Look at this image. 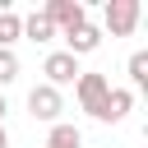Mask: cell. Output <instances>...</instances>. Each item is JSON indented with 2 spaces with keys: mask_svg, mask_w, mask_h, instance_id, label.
Instances as JSON below:
<instances>
[{
  "mask_svg": "<svg viewBox=\"0 0 148 148\" xmlns=\"http://www.w3.org/2000/svg\"><path fill=\"white\" fill-rule=\"evenodd\" d=\"M46 23L51 28H60V32H74V28H83L88 23V9L79 5V0H46Z\"/></svg>",
  "mask_w": 148,
  "mask_h": 148,
  "instance_id": "6da1fadb",
  "label": "cell"
},
{
  "mask_svg": "<svg viewBox=\"0 0 148 148\" xmlns=\"http://www.w3.org/2000/svg\"><path fill=\"white\" fill-rule=\"evenodd\" d=\"M106 28H111V37H130L134 28H139V0H106Z\"/></svg>",
  "mask_w": 148,
  "mask_h": 148,
  "instance_id": "7a4b0ae2",
  "label": "cell"
},
{
  "mask_svg": "<svg viewBox=\"0 0 148 148\" xmlns=\"http://www.w3.org/2000/svg\"><path fill=\"white\" fill-rule=\"evenodd\" d=\"M106 92H111L106 74H79V79H74V97H79V106H83L88 116H97V111H102Z\"/></svg>",
  "mask_w": 148,
  "mask_h": 148,
  "instance_id": "3957f363",
  "label": "cell"
},
{
  "mask_svg": "<svg viewBox=\"0 0 148 148\" xmlns=\"http://www.w3.org/2000/svg\"><path fill=\"white\" fill-rule=\"evenodd\" d=\"M28 111H32V120H51V125H56V116L65 111V97H60V88H51V83H37V88L28 92Z\"/></svg>",
  "mask_w": 148,
  "mask_h": 148,
  "instance_id": "277c9868",
  "label": "cell"
},
{
  "mask_svg": "<svg viewBox=\"0 0 148 148\" xmlns=\"http://www.w3.org/2000/svg\"><path fill=\"white\" fill-rule=\"evenodd\" d=\"M42 74H46V83H51V88H65V83H74L83 69H79V60H74L69 51H51V56H46V65H42Z\"/></svg>",
  "mask_w": 148,
  "mask_h": 148,
  "instance_id": "5b68a950",
  "label": "cell"
},
{
  "mask_svg": "<svg viewBox=\"0 0 148 148\" xmlns=\"http://www.w3.org/2000/svg\"><path fill=\"white\" fill-rule=\"evenodd\" d=\"M130 106H134V92H130V88H111L106 102H102V111H97L92 120H102V125H120V120L130 116Z\"/></svg>",
  "mask_w": 148,
  "mask_h": 148,
  "instance_id": "8992f818",
  "label": "cell"
},
{
  "mask_svg": "<svg viewBox=\"0 0 148 148\" xmlns=\"http://www.w3.org/2000/svg\"><path fill=\"white\" fill-rule=\"evenodd\" d=\"M102 46V32L92 28V23H83V28H74V32H65V51L79 60V56H88V51H97Z\"/></svg>",
  "mask_w": 148,
  "mask_h": 148,
  "instance_id": "52a82bcc",
  "label": "cell"
},
{
  "mask_svg": "<svg viewBox=\"0 0 148 148\" xmlns=\"http://www.w3.org/2000/svg\"><path fill=\"white\" fill-rule=\"evenodd\" d=\"M18 37H23V18L14 9H0V51H9Z\"/></svg>",
  "mask_w": 148,
  "mask_h": 148,
  "instance_id": "ba28073f",
  "label": "cell"
},
{
  "mask_svg": "<svg viewBox=\"0 0 148 148\" xmlns=\"http://www.w3.org/2000/svg\"><path fill=\"white\" fill-rule=\"evenodd\" d=\"M46 148H83V134L74 130V125H51V134H46Z\"/></svg>",
  "mask_w": 148,
  "mask_h": 148,
  "instance_id": "9c48e42d",
  "label": "cell"
},
{
  "mask_svg": "<svg viewBox=\"0 0 148 148\" xmlns=\"http://www.w3.org/2000/svg\"><path fill=\"white\" fill-rule=\"evenodd\" d=\"M23 37H32V42H51L56 28L46 23V14H28V18H23Z\"/></svg>",
  "mask_w": 148,
  "mask_h": 148,
  "instance_id": "30bf717a",
  "label": "cell"
},
{
  "mask_svg": "<svg viewBox=\"0 0 148 148\" xmlns=\"http://www.w3.org/2000/svg\"><path fill=\"white\" fill-rule=\"evenodd\" d=\"M18 79V56L14 51H0V88H9Z\"/></svg>",
  "mask_w": 148,
  "mask_h": 148,
  "instance_id": "8fae6325",
  "label": "cell"
},
{
  "mask_svg": "<svg viewBox=\"0 0 148 148\" xmlns=\"http://www.w3.org/2000/svg\"><path fill=\"white\" fill-rule=\"evenodd\" d=\"M130 79H134L139 88L148 83V51H134V56H130Z\"/></svg>",
  "mask_w": 148,
  "mask_h": 148,
  "instance_id": "7c38bea8",
  "label": "cell"
},
{
  "mask_svg": "<svg viewBox=\"0 0 148 148\" xmlns=\"http://www.w3.org/2000/svg\"><path fill=\"white\" fill-rule=\"evenodd\" d=\"M5 111H9V102H5V92H0V125H5Z\"/></svg>",
  "mask_w": 148,
  "mask_h": 148,
  "instance_id": "4fadbf2b",
  "label": "cell"
},
{
  "mask_svg": "<svg viewBox=\"0 0 148 148\" xmlns=\"http://www.w3.org/2000/svg\"><path fill=\"white\" fill-rule=\"evenodd\" d=\"M0 148H9V134H5V125H0Z\"/></svg>",
  "mask_w": 148,
  "mask_h": 148,
  "instance_id": "5bb4252c",
  "label": "cell"
}]
</instances>
